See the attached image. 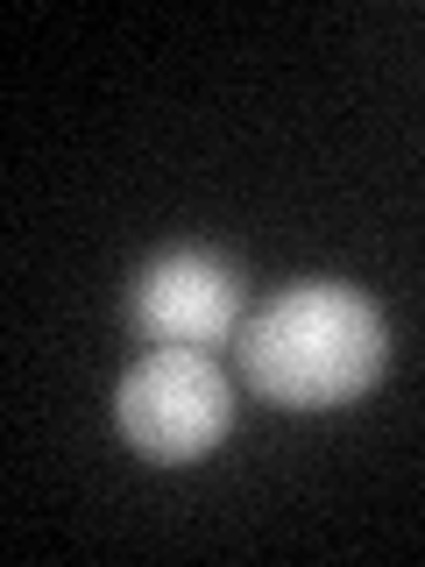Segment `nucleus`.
<instances>
[{
  "label": "nucleus",
  "instance_id": "obj_1",
  "mask_svg": "<svg viewBox=\"0 0 425 567\" xmlns=\"http://www.w3.org/2000/svg\"><path fill=\"white\" fill-rule=\"evenodd\" d=\"M235 348L241 377L277 412H333L376 390L390 362V327L369 291L341 277H298L248 312Z\"/></svg>",
  "mask_w": 425,
  "mask_h": 567
},
{
  "label": "nucleus",
  "instance_id": "obj_2",
  "mask_svg": "<svg viewBox=\"0 0 425 567\" xmlns=\"http://www.w3.org/2000/svg\"><path fill=\"white\" fill-rule=\"evenodd\" d=\"M114 425L142 461H199L235 425V383L212 348H149L114 383Z\"/></svg>",
  "mask_w": 425,
  "mask_h": 567
},
{
  "label": "nucleus",
  "instance_id": "obj_3",
  "mask_svg": "<svg viewBox=\"0 0 425 567\" xmlns=\"http://www.w3.org/2000/svg\"><path fill=\"white\" fill-rule=\"evenodd\" d=\"M128 319L149 348H220L248 327V284L220 248L177 241L135 270Z\"/></svg>",
  "mask_w": 425,
  "mask_h": 567
}]
</instances>
